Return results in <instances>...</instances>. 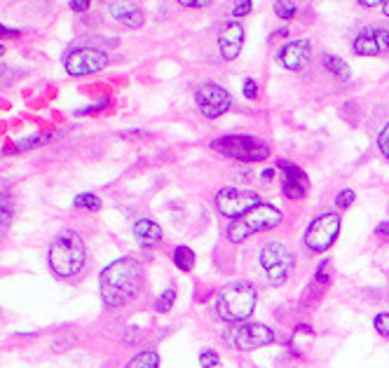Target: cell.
<instances>
[{
	"label": "cell",
	"instance_id": "obj_1",
	"mask_svg": "<svg viewBox=\"0 0 389 368\" xmlns=\"http://www.w3.org/2000/svg\"><path fill=\"white\" fill-rule=\"evenodd\" d=\"M143 286V270L134 258H118L101 270L99 291L106 308H120L129 303Z\"/></svg>",
	"mask_w": 389,
	"mask_h": 368
},
{
	"label": "cell",
	"instance_id": "obj_2",
	"mask_svg": "<svg viewBox=\"0 0 389 368\" xmlns=\"http://www.w3.org/2000/svg\"><path fill=\"white\" fill-rule=\"evenodd\" d=\"M258 291L251 282L237 279V282L225 284L218 291L216 298V315L218 319L228 324H242L244 319H249L256 310Z\"/></svg>",
	"mask_w": 389,
	"mask_h": 368
},
{
	"label": "cell",
	"instance_id": "obj_3",
	"mask_svg": "<svg viewBox=\"0 0 389 368\" xmlns=\"http://www.w3.org/2000/svg\"><path fill=\"white\" fill-rule=\"evenodd\" d=\"M47 261H50V268L54 270V275H59V277L78 275V272L85 268V261H87L83 237L78 233H73V230L59 233L57 240H54L50 247Z\"/></svg>",
	"mask_w": 389,
	"mask_h": 368
},
{
	"label": "cell",
	"instance_id": "obj_4",
	"mask_svg": "<svg viewBox=\"0 0 389 368\" xmlns=\"http://www.w3.org/2000/svg\"><path fill=\"white\" fill-rule=\"evenodd\" d=\"M282 223V211L272 204H258L256 209H251L249 214H244L242 218L232 221V226L228 228V240L232 244H240L249 237H254L258 233H265V230H272Z\"/></svg>",
	"mask_w": 389,
	"mask_h": 368
},
{
	"label": "cell",
	"instance_id": "obj_5",
	"mask_svg": "<svg viewBox=\"0 0 389 368\" xmlns=\"http://www.w3.org/2000/svg\"><path fill=\"white\" fill-rule=\"evenodd\" d=\"M261 265L268 275V282L272 286H282L284 282H289L291 272L296 268V256L284 242H268L261 249Z\"/></svg>",
	"mask_w": 389,
	"mask_h": 368
},
{
	"label": "cell",
	"instance_id": "obj_6",
	"mask_svg": "<svg viewBox=\"0 0 389 368\" xmlns=\"http://www.w3.org/2000/svg\"><path fill=\"white\" fill-rule=\"evenodd\" d=\"M214 148H218L223 155H228L232 160L240 162H263L265 158H270V148L265 146L263 141L254 139V136H223L211 143Z\"/></svg>",
	"mask_w": 389,
	"mask_h": 368
},
{
	"label": "cell",
	"instance_id": "obj_7",
	"mask_svg": "<svg viewBox=\"0 0 389 368\" xmlns=\"http://www.w3.org/2000/svg\"><path fill=\"white\" fill-rule=\"evenodd\" d=\"M225 343L242 352L258 350V347L275 343V331L263 324H235L225 331Z\"/></svg>",
	"mask_w": 389,
	"mask_h": 368
},
{
	"label": "cell",
	"instance_id": "obj_8",
	"mask_svg": "<svg viewBox=\"0 0 389 368\" xmlns=\"http://www.w3.org/2000/svg\"><path fill=\"white\" fill-rule=\"evenodd\" d=\"M258 204H261V200H258L256 193H249V190H240V188H223L216 195L218 214L235 218V221L242 218L244 214H249L251 209H256Z\"/></svg>",
	"mask_w": 389,
	"mask_h": 368
},
{
	"label": "cell",
	"instance_id": "obj_9",
	"mask_svg": "<svg viewBox=\"0 0 389 368\" xmlns=\"http://www.w3.org/2000/svg\"><path fill=\"white\" fill-rule=\"evenodd\" d=\"M338 233H340L338 214H322L305 230V247L310 251H326L336 242Z\"/></svg>",
	"mask_w": 389,
	"mask_h": 368
},
{
	"label": "cell",
	"instance_id": "obj_10",
	"mask_svg": "<svg viewBox=\"0 0 389 368\" xmlns=\"http://www.w3.org/2000/svg\"><path fill=\"white\" fill-rule=\"evenodd\" d=\"M195 101H197L200 113L209 120H216V118H221V115H225L230 111V104H232L228 90H223V87H218L214 83L202 85L200 90L195 92Z\"/></svg>",
	"mask_w": 389,
	"mask_h": 368
},
{
	"label": "cell",
	"instance_id": "obj_11",
	"mask_svg": "<svg viewBox=\"0 0 389 368\" xmlns=\"http://www.w3.org/2000/svg\"><path fill=\"white\" fill-rule=\"evenodd\" d=\"M108 64V57L106 52L101 50H94V47H80V50L71 52L66 57V71L68 76H90V73H97L101 68H106Z\"/></svg>",
	"mask_w": 389,
	"mask_h": 368
},
{
	"label": "cell",
	"instance_id": "obj_12",
	"mask_svg": "<svg viewBox=\"0 0 389 368\" xmlns=\"http://www.w3.org/2000/svg\"><path fill=\"white\" fill-rule=\"evenodd\" d=\"M387 50H389V31L380 29V26L364 29L354 38V52L359 57H378V54H385Z\"/></svg>",
	"mask_w": 389,
	"mask_h": 368
},
{
	"label": "cell",
	"instance_id": "obj_13",
	"mask_svg": "<svg viewBox=\"0 0 389 368\" xmlns=\"http://www.w3.org/2000/svg\"><path fill=\"white\" fill-rule=\"evenodd\" d=\"M242 45H244V26L235 22V19L221 24V29H218V52H221V57L225 61L237 59V54L242 52Z\"/></svg>",
	"mask_w": 389,
	"mask_h": 368
},
{
	"label": "cell",
	"instance_id": "obj_14",
	"mask_svg": "<svg viewBox=\"0 0 389 368\" xmlns=\"http://www.w3.org/2000/svg\"><path fill=\"white\" fill-rule=\"evenodd\" d=\"M312 59V43L310 40H293L279 52V64L289 71H303Z\"/></svg>",
	"mask_w": 389,
	"mask_h": 368
},
{
	"label": "cell",
	"instance_id": "obj_15",
	"mask_svg": "<svg viewBox=\"0 0 389 368\" xmlns=\"http://www.w3.org/2000/svg\"><path fill=\"white\" fill-rule=\"evenodd\" d=\"M310 188V179L300 167L296 165H284V195L289 200H303Z\"/></svg>",
	"mask_w": 389,
	"mask_h": 368
},
{
	"label": "cell",
	"instance_id": "obj_16",
	"mask_svg": "<svg viewBox=\"0 0 389 368\" xmlns=\"http://www.w3.org/2000/svg\"><path fill=\"white\" fill-rule=\"evenodd\" d=\"M132 235H134V240L146 249L158 247L162 242V228L155 221H150V218H139L132 228Z\"/></svg>",
	"mask_w": 389,
	"mask_h": 368
},
{
	"label": "cell",
	"instance_id": "obj_17",
	"mask_svg": "<svg viewBox=\"0 0 389 368\" xmlns=\"http://www.w3.org/2000/svg\"><path fill=\"white\" fill-rule=\"evenodd\" d=\"M108 10H111V15L118 19L120 24L129 26V29H139V26H143V22H146L143 10L134 3H111Z\"/></svg>",
	"mask_w": 389,
	"mask_h": 368
},
{
	"label": "cell",
	"instance_id": "obj_18",
	"mask_svg": "<svg viewBox=\"0 0 389 368\" xmlns=\"http://www.w3.org/2000/svg\"><path fill=\"white\" fill-rule=\"evenodd\" d=\"M125 368H160V357H158V352L155 350L139 352Z\"/></svg>",
	"mask_w": 389,
	"mask_h": 368
},
{
	"label": "cell",
	"instance_id": "obj_19",
	"mask_svg": "<svg viewBox=\"0 0 389 368\" xmlns=\"http://www.w3.org/2000/svg\"><path fill=\"white\" fill-rule=\"evenodd\" d=\"M324 66L329 68L331 76H336L338 80H350V76H352L350 66H347L340 57H331L329 54V57H324Z\"/></svg>",
	"mask_w": 389,
	"mask_h": 368
},
{
	"label": "cell",
	"instance_id": "obj_20",
	"mask_svg": "<svg viewBox=\"0 0 389 368\" xmlns=\"http://www.w3.org/2000/svg\"><path fill=\"white\" fill-rule=\"evenodd\" d=\"M174 263H176V268H179V270L190 272V270H193V265H195L193 249H190V247H176V251H174Z\"/></svg>",
	"mask_w": 389,
	"mask_h": 368
},
{
	"label": "cell",
	"instance_id": "obj_21",
	"mask_svg": "<svg viewBox=\"0 0 389 368\" xmlns=\"http://www.w3.org/2000/svg\"><path fill=\"white\" fill-rule=\"evenodd\" d=\"M73 207L87 209V211H99L101 209V200L97 195H92V193H83V195H78L73 200Z\"/></svg>",
	"mask_w": 389,
	"mask_h": 368
},
{
	"label": "cell",
	"instance_id": "obj_22",
	"mask_svg": "<svg viewBox=\"0 0 389 368\" xmlns=\"http://www.w3.org/2000/svg\"><path fill=\"white\" fill-rule=\"evenodd\" d=\"M174 301H176V291L172 289V286H169V289H167L165 293H162L160 298H158V303H155V310H158V312H162V315H165V312L172 310Z\"/></svg>",
	"mask_w": 389,
	"mask_h": 368
},
{
	"label": "cell",
	"instance_id": "obj_23",
	"mask_svg": "<svg viewBox=\"0 0 389 368\" xmlns=\"http://www.w3.org/2000/svg\"><path fill=\"white\" fill-rule=\"evenodd\" d=\"M296 5L293 3H284V0H279V3H275V15L279 19H293L296 17Z\"/></svg>",
	"mask_w": 389,
	"mask_h": 368
},
{
	"label": "cell",
	"instance_id": "obj_24",
	"mask_svg": "<svg viewBox=\"0 0 389 368\" xmlns=\"http://www.w3.org/2000/svg\"><path fill=\"white\" fill-rule=\"evenodd\" d=\"M373 326L382 338H389V312H380V315L373 319Z\"/></svg>",
	"mask_w": 389,
	"mask_h": 368
},
{
	"label": "cell",
	"instance_id": "obj_25",
	"mask_svg": "<svg viewBox=\"0 0 389 368\" xmlns=\"http://www.w3.org/2000/svg\"><path fill=\"white\" fill-rule=\"evenodd\" d=\"M50 139H52L50 134H43V136H31V139H24L22 143H17V153L26 151V148H36V146H40V143H47Z\"/></svg>",
	"mask_w": 389,
	"mask_h": 368
},
{
	"label": "cell",
	"instance_id": "obj_26",
	"mask_svg": "<svg viewBox=\"0 0 389 368\" xmlns=\"http://www.w3.org/2000/svg\"><path fill=\"white\" fill-rule=\"evenodd\" d=\"M218 364H221V359H218V354L214 350H207L200 354V366L202 368H216Z\"/></svg>",
	"mask_w": 389,
	"mask_h": 368
},
{
	"label": "cell",
	"instance_id": "obj_27",
	"mask_svg": "<svg viewBox=\"0 0 389 368\" xmlns=\"http://www.w3.org/2000/svg\"><path fill=\"white\" fill-rule=\"evenodd\" d=\"M315 279L319 284H326V282H331V261H322L319 263V268H317V275Z\"/></svg>",
	"mask_w": 389,
	"mask_h": 368
},
{
	"label": "cell",
	"instance_id": "obj_28",
	"mask_svg": "<svg viewBox=\"0 0 389 368\" xmlns=\"http://www.w3.org/2000/svg\"><path fill=\"white\" fill-rule=\"evenodd\" d=\"M352 202H354V190H350V188L340 190L338 197H336V207H340V209H347Z\"/></svg>",
	"mask_w": 389,
	"mask_h": 368
},
{
	"label": "cell",
	"instance_id": "obj_29",
	"mask_svg": "<svg viewBox=\"0 0 389 368\" xmlns=\"http://www.w3.org/2000/svg\"><path fill=\"white\" fill-rule=\"evenodd\" d=\"M10 223H12V211L8 207H0V240H3L5 233H8Z\"/></svg>",
	"mask_w": 389,
	"mask_h": 368
},
{
	"label": "cell",
	"instance_id": "obj_30",
	"mask_svg": "<svg viewBox=\"0 0 389 368\" xmlns=\"http://www.w3.org/2000/svg\"><path fill=\"white\" fill-rule=\"evenodd\" d=\"M378 146H380L382 155H385V158L389 160V122H387L385 127H382V132L378 136Z\"/></svg>",
	"mask_w": 389,
	"mask_h": 368
},
{
	"label": "cell",
	"instance_id": "obj_31",
	"mask_svg": "<svg viewBox=\"0 0 389 368\" xmlns=\"http://www.w3.org/2000/svg\"><path fill=\"white\" fill-rule=\"evenodd\" d=\"M251 8H254V5L249 3V0H244V3H240V5H235V10H232V17H247L249 12H251Z\"/></svg>",
	"mask_w": 389,
	"mask_h": 368
},
{
	"label": "cell",
	"instance_id": "obj_32",
	"mask_svg": "<svg viewBox=\"0 0 389 368\" xmlns=\"http://www.w3.org/2000/svg\"><path fill=\"white\" fill-rule=\"evenodd\" d=\"M256 94H258L256 80H247V83H244V97H247V99H256Z\"/></svg>",
	"mask_w": 389,
	"mask_h": 368
},
{
	"label": "cell",
	"instance_id": "obj_33",
	"mask_svg": "<svg viewBox=\"0 0 389 368\" xmlns=\"http://www.w3.org/2000/svg\"><path fill=\"white\" fill-rule=\"evenodd\" d=\"M108 106V101H99V104H94V106H87V108H80V111H75V115H87V113H94V111H101V108H106Z\"/></svg>",
	"mask_w": 389,
	"mask_h": 368
},
{
	"label": "cell",
	"instance_id": "obj_34",
	"mask_svg": "<svg viewBox=\"0 0 389 368\" xmlns=\"http://www.w3.org/2000/svg\"><path fill=\"white\" fill-rule=\"evenodd\" d=\"M71 10H73V12H85V10H90V0H83V3H71Z\"/></svg>",
	"mask_w": 389,
	"mask_h": 368
},
{
	"label": "cell",
	"instance_id": "obj_35",
	"mask_svg": "<svg viewBox=\"0 0 389 368\" xmlns=\"http://www.w3.org/2000/svg\"><path fill=\"white\" fill-rule=\"evenodd\" d=\"M181 5H186V8H207V0H200V3H197V0H183Z\"/></svg>",
	"mask_w": 389,
	"mask_h": 368
},
{
	"label": "cell",
	"instance_id": "obj_36",
	"mask_svg": "<svg viewBox=\"0 0 389 368\" xmlns=\"http://www.w3.org/2000/svg\"><path fill=\"white\" fill-rule=\"evenodd\" d=\"M375 233H378L380 237L389 235V223H380V226H378V230H375Z\"/></svg>",
	"mask_w": 389,
	"mask_h": 368
},
{
	"label": "cell",
	"instance_id": "obj_37",
	"mask_svg": "<svg viewBox=\"0 0 389 368\" xmlns=\"http://www.w3.org/2000/svg\"><path fill=\"white\" fill-rule=\"evenodd\" d=\"M359 5H361V8H378L380 3H375V0H359ZM380 8H382V5H380Z\"/></svg>",
	"mask_w": 389,
	"mask_h": 368
},
{
	"label": "cell",
	"instance_id": "obj_38",
	"mask_svg": "<svg viewBox=\"0 0 389 368\" xmlns=\"http://www.w3.org/2000/svg\"><path fill=\"white\" fill-rule=\"evenodd\" d=\"M19 31H12V29H5V26H0V38H8V36H17Z\"/></svg>",
	"mask_w": 389,
	"mask_h": 368
},
{
	"label": "cell",
	"instance_id": "obj_39",
	"mask_svg": "<svg viewBox=\"0 0 389 368\" xmlns=\"http://www.w3.org/2000/svg\"><path fill=\"white\" fill-rule=\"evenodd\" d=\"M272 174H275V169H265V172H263V179H265V181H270V179H272Z\"/></svg>",
	"mask_w": 389,
	"mask_h": 368
},
{
	"label": "cell",
	"instance_id": "obj_40",
	"mask_svg": "<svg viewBox=\"0 0 389 368\" xmlns=\"http://www.w3.org/2000/svg\"><path fill=\"white\" fill-rule=\"evenodd\" d=\"M382 12H385V15L389 17V3H382Z\"/></svg>",
	"mask_w": 389,
	"mask_h": 368
},
{
	"label": "cell",
	"instance_id": "obj_41",
	"mask_svg": "<svg viewBox=\"0 0 389 368\" xmlns=\"http://www.w3.org/2000/svg\"><path fill=\"white\" fill-rule=\"evenodd\" d=\"M3 54H5V47H3V45H0V57H3Z\"/></svg>",
	"mask_w": 389,
	"mask_h": 368
}]
</instances>
